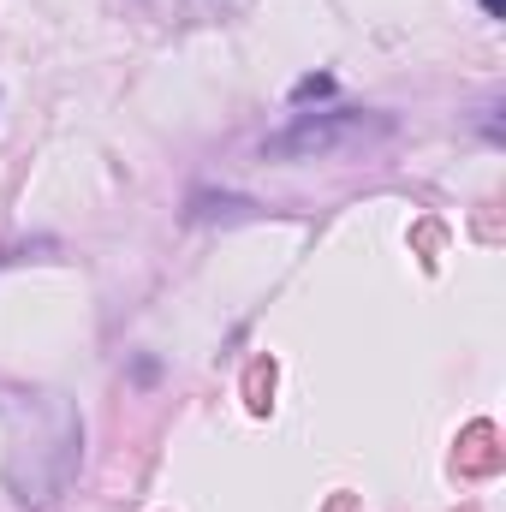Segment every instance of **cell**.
I'll use <instances>...</instances> for the list:
<instances>
[{"instance_id":"1","label":"cell","mask_w":506,"mask_h":512,"mask_svg":"<svg viewBox=\"0 0 506 512\" xmlns=\"http://www.w3.org/2000/svg\"><path fill=\"white\" fill-rule=\"evenodd\" d=\"M381 137H393L387 114H364V108H334V114H304L286 131H274L262 143L268 161H328V155H352L370 149Z\"/></svg>"},{"instance_id":"2","label":"cell","mask_w":506,"mask_h":512,"mask_svg":"<svg viewBox=\"0 0 506 512\" xmlns=\"http://www.w3.org/2000/svg\"><path fill=\"white\" fill-rule=\"evenodd\" d=\"M185 215H191V221H245L251 203H245V197H209V191H197Z\"/></svg>"},{"instance_id":"3","label":"cell","mask_w":506,"mask_h":512,"mask_svg":"<svg viewBox=\"0 0 506 512\" xmlns=\"http://www.w3.org/2000/svg\"><path fill=\"white\" fill-rule=\"evenodd\" d=\"M310 96H334V78H304V84L292 90V102H310Z\"/></svg>"},{"instance_id":"4","label":"cell","mask_w":506,"mask_h":512,"mask_svg":"<svg viewBox=\"0 0 506 512\" xmlns=\"http://www.w3.org/2000/svg\"><path fill=\"white\" fill-rule=\"evenodd\" d=\"M483 12H489V18H506V0H483Z\"/></svg>"}]
</instances>
